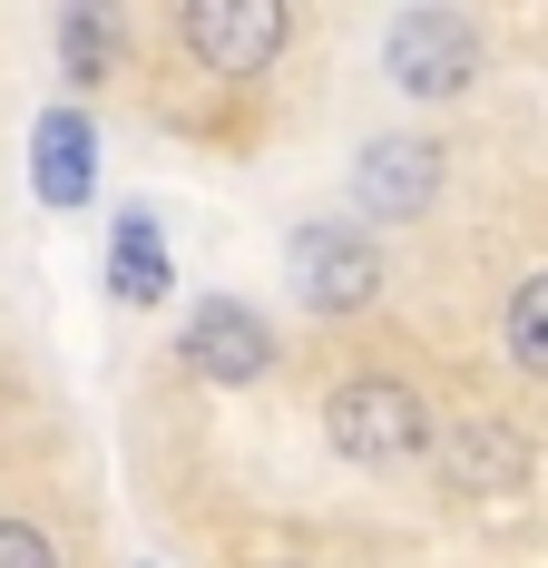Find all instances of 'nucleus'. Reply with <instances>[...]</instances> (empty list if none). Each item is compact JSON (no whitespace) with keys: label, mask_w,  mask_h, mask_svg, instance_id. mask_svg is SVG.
Here are the masks:
<instances>
[{"label":"nucleus","mask_w":548,"mask_h":568,"mask_svg":"<svg viewBox=\"0 0 548 568\" xmlns=\"http://www.w3.org/2000/svg\"><path fill=\"white\" fill-rule=\"evenodd\" d=\"M324 432H333V452L353 460V470H412V460H432V442H440L432 402L412 393L402 373H353V383H333Z\"/></svg>","instance_id":"obj_1"},{"label":"nucleus","mask_w":548,"mask_h":568,"mask_svg":"<svg viewBox=\"0 0 548 568\" xmlns=\"http://www.w3.org/2000/svg\"><path fill=\"white\" fill-rule=\"evenodd\" d=\"M383 69L402 99H450V89H470V69H480V30H470V10H402L383 30Z\"/></svg>","instance_id":"obj_2"},{"label":"nucleus","mask_w":548,"mask_h":568,"mask_svg":"<svg viewBox=\"0 0 548 568\" xmlns=\"http://www.w3.org/2000/svg\"><path fill=\"white\" fill-rule=\"evenodd\" d=\"M284 0H186L176 10V40L196 69H216V79H265L274 59H284Z\"/></svg>","instance_id":"obj_3"},{"label":"nucleus","mask_w":548,"mask_h":568,"mask_svg":"<svg viewBox=\"0 0 548 568\" xmlns=\"http://www.w3.org/2000/svg\"><path fill=\"white\" fill-rule=\"evenodd\" d=\"M284 275H294V294H304L314 314H363V304L383 294V245L353 235V226H294Z\"/></svg>","instance_id":"obj_4"},{"label":"nucleus","mask_w":548,"mask_h":568,"mask_svg":"<svg viewBox=\"0 0 548 568\" xmlns=\"http://www.w3.org/2000/svg\"><path fill=\"white\" fill-rule=\"evenodd\" d=\"M176 353H186V373H196V383H216V393H245V383H265V373H274L265 314H245L235 294H206V304L186 314Z\"/></svg>","instance_id":"obj_5"},{"label":"nucleus","mask_w":548,"mask_h":568,"mask_svg":"<svg viewBox=\"0 0 548 568\" xmlns=\"http://www.w3.org/2000/svg\"><path fill=\"white\" fill-rule=\"evenodd\" d=\"M432 196H440V148L432 138H373V148L353 158V206H363L373 226H412Z\"/></svg>","instance_id":"obj_6"},{"label":"nucleus","mask_w":548,"mask_h":568,"mask_svg":"<svg viewBox=\"0 0 548 568\" xmlns=\"http://www.w3.org/2000/svg\"><path fill=\"white\" fill-rule=\"evenodd\" d=\"M89 186H99V128H89L79 99H59L30 128V196L69 216V206H89Z\"/></svg>","instance_id":"obj_7"},{"label":"nucleus","mask_w":548,"mask_h":568,"mask_svg":"<svg viewBox=\"0 0 548 568\" xmlns=\"http://www.w3.org/2000/svg\"><path fill=\"white\" fill-rule=\"evenodd\" d=\"M440 480L450 490H509L519 470H529V432H509V422H490V412H470V422H450L432 442Z\"/></svg>","instance_id":"obj_8"},{"label":"nucleus","mask_w":548,"mask_h":568,"mask_svg":"<svg viewBox=\"0 0 548 568\" xmlns=\"http://www.w3.org/2000/svg\"><path fill=\"white\" fill-rule=\"evenodd\" d=\"M109 294H118V304H138V314H158L166 294H176V265H166V235H158L148 206H128L118 235H109Z\"/></svg>","instance_id":"obj_9"},{"label":"nucleus","mask_w":548,"mask_h":568,"mask_svg":"<svg viewBox=\"0 0 548 568\" xmlns=\"http://www.w3.org/2000/svg\"><path fill=\"white\" fill-rule=\"evenodd\" d=\"M499 334H509V363H519L529 383H548V265H539V275H519L509 314H499Z\"/></svg>","instance_id":"obj_10"},{"label":"nucleus","mask_w":548,"mask_h":568,"mask_svg":"<svg viewBox=\"0 0 548 568\" xmlns=\"http://www.w3.org/2000/svg\"><path fill=\"white\" fill-rule=\"evenodd\" d=\"M109 50H118L109 10H69V20H59V59H69V79H109Z\"/></svg>","instance_id":"obj_11"},{"label":"nucleus","mask_w":548,"mask_h":568,"mask_svg":"<svg viewBox=\"0 0 548 568\" xmlns=\"http://www.w3.org/2000/svg\"><path fill=\"white\" fill-rule=\"evenodd\" d=\"M0 568H59V549L30 529V519H0Z\"/></svg>","instance_id":"obj_12"}]
</instances>
